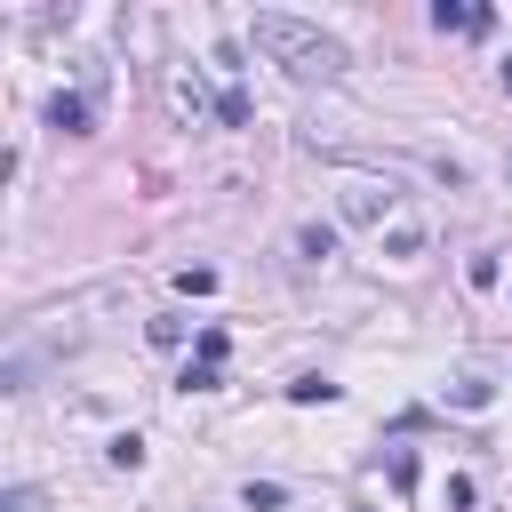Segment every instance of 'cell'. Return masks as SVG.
<instances>
[{
  "label": "cell",
  "mask_w": 512,
  "mask_h": 512,
  "mask_svg": "<svg viewBox=\"0 0 512 512\" xmlns=\"http://www.w3.org/2000/svg\"><path fill=\"white\" fill-rule=\"evenodd\" d=\"M104 456H112V464H120V472H136V464H144V440H136V432H120V440H112V448H104Z\"/></svg>",
  "instance_id": "obj_10"
},
{
  "label": "cell",
  "mask_w": 512,
  "mask_h": 512,
  "mask_svg": "<svg viewBox=\"0 0 512 512\" xmlns=\"http://www.w3.org/2000/svg\"><path fill=\"white\" fill-rule=\"evenodd\" d=\"M288 400H296V408H328V400H336V384H328V376H296V384H288Z\"/></svg>",
  "instance_id": "obj_6"
},
{
  "label": "cell",
  "mask_w": 512,
  "mask_h": 512,
  "mask_svg": "<svg viewBox=\"0 0 512 512\" xmlns=\"http://www.w3.org/2000/svg\"><path fill=\"white\" fill-rule=\"evenodd\" d=\"M384 472H392V488H408V480H416V456H408V448H392V456H384Z\"/></svg>",
  "instance_id": "obj_13"
},
{
  "label": "cell",
  "mask_w": 512,
  "mask_h": 512,
  "mask_svg": "<svg viewBox=\"0 0 512 512\" xmlns=\"http://www.w3.org/2000/svg\"><path fill=\"white\" fill-rule=\"evenodd\" d=\"M392 208H400L392 184H376V176H352V184H344V216H352V224H376V232H384Z\"/></svg>",
  "instance_id": "obj_2"
},
{
  "label": "cell",
  "mask_w": 512,
  "mask_h": 512,
  "mask_svg": "<svg viewBox=\"0 0 512 512\" xmlns=\"http://www.w3.org/2000/svg\"><path fill=\"white\" fill-rule=\"evenodd\" d=\"M48 128H64V136H88V96H48Z\"/></svg>",
  "instance_id": "obj_4"
},
{
  "label": "cell",
  "mask_w": 512,
  "mask_h": 512,
  "mask_svg": "<svg viewBox=\"0 0 512 512\" xmlns=\"http://www.w3.org/2000/svg\"><path fill=\"white\" fill-rule=\"evenodd\" d=\"M296 256H304V264L336 256V232H328V224H296Z\"/></svg>",
  "instance_id": "obj_5"
},
{
  "label": "cell",
  "mask_w": 512,
  "mask_h": 512,
  "mask_svg": "<svg viewBox=\"0 0 512 512\" xmlns=\"http://www.w3.org/2000/svg\"><path fill=\"white\" fill-rule=\"evenodd\" d=\"M464 280H472V288H496V280H504V264H496V256H472V264H464Z\"/></svg>",
  "instance_id": "obj_12"
},
{
  "label": "cell",
  "mask_w": 512,
  "mask_h": 512,
  "mask_svg": "<svg viewBox=\"0 0 512 512\" xmlns=\"http://www.w3.org/2000/svg\"><path fill=\"white\" fill-rule=\"evenodd\" d=\"M432 24H440V32H488V24H496V8H464V0H432Z\"/></svg>",
  "instance_id": "obj_3"
},
{
  "label": "cell",
  "mask_w": 512,
  "mask_h": 512,
  "mask_svg": "<svg viewBox=\"0 0 512 512\" xmlns=\"http://www.w3.org/2000/svg\"><path fill=\"white\" fill-rule=\"evenodd\" d=\"M384 248H392V256H416V248H424V232H416V224H392V232H384Z\"/></svg>",
  "instance_id": "obj_11"
},
{
  "label": "cell",
  "mask_w": 512,
  "mask_h": 512,
  "mask_svg": "<svg viewBox=\"0 0 512 512\" xmlns=\"http://www.w3.org/2000/svg\"><path fill=\"white\" fill-rule=\"evenodd\" d=\"M448 400H456V408H488V400H496V384H480V376H464V384H448Z\"/></svg>",
  "instance_id": "obj_7"
},
{
  "label": "cell",
  "mask_w": 512,
  "mask_h": 512,
  "mask_svg": "<svg viewBox=\"0 0 512 512\" xmlns=\"http://www.w3.org/2000/svg\"><path fill=\"white\" fill-rule=\"evenodd\" d=\"M224 352H232V336L224 328H200V368H224Z\"/></svg>",
  "instance_id": "obj_9"
},
{
  "label": "cell",
  "mask_w": 512,
  "mask_h": 512,
  "mask_svg": "<svg viewBox=\"0 0 512 512\" xmlns=\"http://www.w3.org/2000/svg\"><path fill=\"white\" fill-rule=\"evenodd\" d=\"M0 512H40V488H8V496H0Z\"/></svg>",
  "instance_id": "obj_14"
},
{
  "label": "cell",
  "mask_w": 512,
  "mask_h": 512,
  "mask_svg": "<svg viewBox=\"0 0 512 512\" xmlns=\"http://www.w3.org/2000/svg\"><path fill=\"white\" fill-rule=\"evenodd\" d=\"M248 40H256L280 72H296V80H328V72H344V40H328V32L304 24V16L264 8V16H248Z\"/></svg>",
  "instance_id": "obj_1"
},
{
  "label": "cell",
  "mask_w": 512,
  "mask_h": 512,
  "mask_svg": "<svg viewBox=\"0 0 512 512\" xmlns=\"http://www.w3.org/2000/svg\"><path fill=\"white\" fill-rule=\"evenodd\" d=\"M496 80H504V96H512V64H504V72H496Z\"/></svg>",
  "instance_id": "obj_15"
},
{
  "label": "cell",
  "mask_w": 512,
  "mask_h": 512,
  "mask_svg": "<svg viewBox=\"0 0 512 512\" xmlns=\"http://www.w3.org/2000/svg\"><path fill=\"white\" fill-rule=\"evenodd\" d=\"M176 288H184V296H208V288H216V264H184Z\"/></svg>",
  "instance_id": "obj_8"
}]
</instances>
